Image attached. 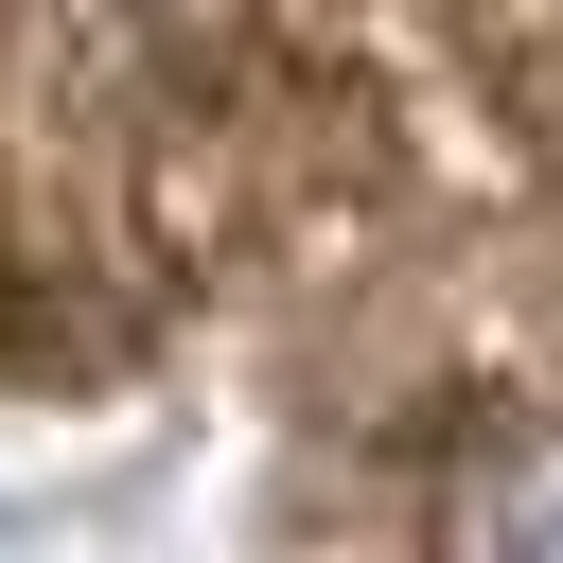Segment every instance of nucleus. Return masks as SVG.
<instances>
[{
    "label": "nucleus",
    "instance_id": "1",
    "mask_svg": "<svg viewBox=\"0 0 563 563\" xmlns=\"http://www.w3.org/2000/svg\"><path fill=\"white\" fill-rule=\"evenodd\" d=\"M457 563H563V422H510L457 457Z\"/></svg>",
    "mask_w": 563,
    "mask_h": 563
}]
</instances>
